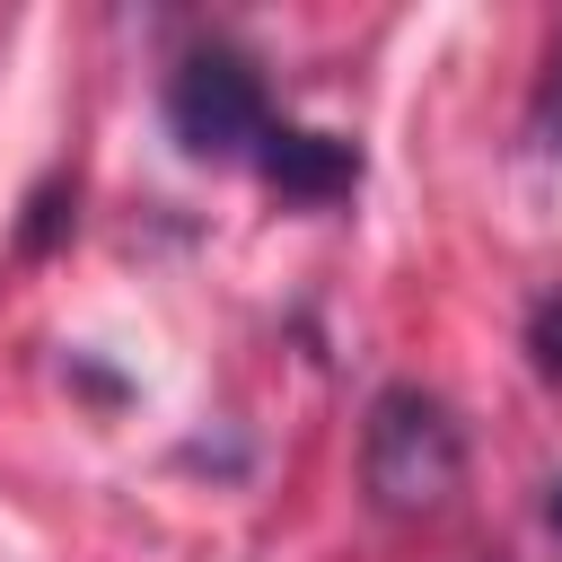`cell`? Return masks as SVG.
I'll list each match as a JSON object with an SVG mask.
<instances>
[{"label":"cell","instance_id":"cell-1","mask_svg":"<svg viewBox=\"0 0 562 562\" xmlns=\"http://www.w3.org/2000/svg\"><path fill=\"white\" fill-rule=\"evenodd\" d=\"M360 483L386 518H430L465 483V430L430 386H386L360 430Z\"/></svg>","mask_w":562,"mask_h":562},{"label":"cell","instance_id":"cell-2","mask_svg":"<svg viewBox=\"0 0 562 562\" xmlns=\"http://www.w3.org/2000/svg\"><path fill=\"white\" fill-rule=\"evenodd\" d=\"M263 123H272L263 88H255V70L237 53L202 44V53L176 61V79H167V132H176L184 158H237V149L263 140Z\"/></svg>","mask_w":562,"mask_h":562},{"label":"cell","instance_id":"cell-3","mask_svg":"<svg viewBox=\"0 0 562 562\" xmlns=\"http://www.w3.org/2000/svg\"><path fill=\"white\" fill-rule=\"evenodd\" d=\"M255 167H263V184L290 193V202H342V193L360 184V149H351L342 132H307V123H263Z\"/></svg>","mask_w":562,"mask_h":562},{"label":"cell","instance_id":"cell-4","mask_svg":"<svg viewBox=\"0 0 562 562\" xmlns=\"http://www.w3.org/2000/svg\"><path fill=\"white\" fill-rule=\"evenodd\" d=\"M26 211H35V220H26V228H18V246H26V255H44V246H53V237H61V228H70V184H61V176H53V184H44V193H35V202H26Z\"/></svg>","mask_w":562,"mask_h":562},{"label":"cell","instance_id":"cell-5","mask_svg":"<svg viewBox=\"0 0 562 562\" xmlns=\"http://www.w3.org/2000/svg\"><path fill=\"white\" fill-rule=\"evenodd\" d=\"M527 351H536V369H544V378H562V290H553V299H536V316H527Z\"/></svg>","mask_w":562,"mask_h":562},{"label":"cell","instance_id":"cell-6","mask_svg":"<svg viewBox=\"0 0 562 562\" xmlns=\"http://www.w3.org/2000/svg\"><path fill=\"white\" fill-rule=\"evenodd\" d=\"M544 527H553V536H562V474H553V483H544Z\"/></svg>","mask_w":562,"mask_h":562}]
</instances>
